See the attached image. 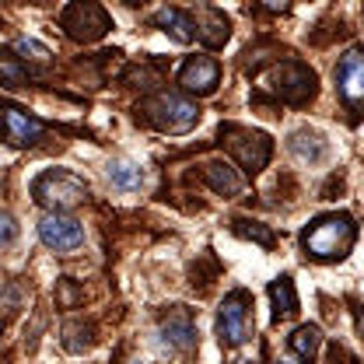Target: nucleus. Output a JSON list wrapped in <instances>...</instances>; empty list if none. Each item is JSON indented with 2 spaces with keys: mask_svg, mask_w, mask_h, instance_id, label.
I'll use <instances>...</instances> for the list:
<instances>
[{
  "mask_svg": "<svg viewBox=\"0 0 364 364\" xmlns=\"http://www.w3.org/2000/svg\"><path fill=\"white\" fill-rule=\"evenodd\" d=\"M358 242V225L350 214H322L301 231V249L318 263H336Z\"/></svg>",
  "mask_w": 364,
  "mask_h": 364,
  "instance_id": "obj_1",
  "label": "nucleus"
},
{
  "mask_svg": "<svg viewBox=\"0 0 364 364\" xmlns=\"http://www.w3.org/2000/svg\"><path fill=\"white\" fill-rule=\"evenodd\" d=\"M32 196L49 214H63V210L88 200V182L70 168H46L43 176L32 182Z\"/></svg>",
  "mask_w": 364,
  "mask_h": 364,
  "instance_id": "obj_2",
  "label": "nucleus"
},
{
  "mask_svg": "<svg viewBox=\"0 0 364 364\" xmlns=\"http://www.w3.org/2000/svg\"><path fill=\"white\" fill-rule=\"evenodd\" d=\"M140 112L161 134H186V130H193L200 123V109L186 95H179V91H158V95L144 98Z\"/></svg>",
  "mask_w": 364,
  "mask_h": 364,
  "instance_id": "obj_3",
  "label": "nucleus"
},
{
  "mask_svg": "<svg viewBox=\"0 0 364 364\" xmlns=\"http://www.w3.org/2000/svg\"><path fill=\"white\" fill-rule=\"evenodd\" d=\"M263 88L287 105H305L309 98H316V70L301 60H280L263 74Z\"/></svg>",
  "mask_w": 364,
  "mask_h": 364,
  "instance_id": "obj_4",
  "label": "nucleus"
},
{
  "mask_svg": "<svg viewBox=\"0 0 364 364\" xmlns=\"http://www.w3.org/2000/svg\"><path fill=\"white\" fill-rule=\"evenodd\" d=\"M221 144H228V151L235 154V161L242 165V172L252 179L267 168L273 154V140L259 130H249V127H235V123H225L221 127Z\"/></svg>",
  "mask_w": 364,
  "mask_h": 364,
  "instance_id": "obj_5",
  "label": "nucleus"
},
{
  "mask_svg": "<svg viewBox=\"0 0 364 364\" xmlns=\"http://www.w3.org/2000/svg\"><path fill=\"white\" fill-rule=\"evenodd\" d=\"M221 347H242L252 336V298L245 291H231L218 309Z\"/></svg>",
  "mask_w": 364,
  "mask_h": 364,
  "instance_id": "obj_6",
  "label": "nucleus"
},
{
  "mask_svg": "<svg viewBox=\"0 0 364 364\" xmlns=\"http://www.w3.org/2000/svg\"><path fill=\"white\" fill-rule=\"evenodd\" d=\"M60 28L74 39V43H98L109 28H112V18L102 4H70L63 14H60Z\"/></svg>",
  "mask_w": 364,
  "mask_h": 364,
  "instance_id": "obj_7",
  "label": "nucleus"
},
{
  "mask_svg": "<svg viewBox=\"0 0 364 364\" xmlns=\"http://www.w3.org/2000/svg\"><path fill=\"white\" fill-rule=\"evenodd\" d=\"M336 88L347 105V112L361 116L364 112V46H354L340 56L336 63Z\"/></svg>",
  "mask_w": 364,
  "mask_h": 364,
  "instance_id": "obj_8",
  "label": "nucleus"
},
{
  "mask_svg": "<svg viewBox=\"0 0 364 364\" xmlns=\"http://www.w3.org/2000/svg\"><path fill=\"white\" fill-rule=\"evenodd\" d=\"M46 134V123L28 116L21 105H0V140L11 144V147H32L39 144Z\"/></svg>",
  "mask_w": 364,
  "mask_h": 364,
  "instance_id": "obj_9",
  "label": "nucleus"
},
{
  "mask_svg": "<svg viewBox=\"0 0 364 364\" xmlns=\"http://www.w3.org/2000/svg\"><path fill=\"white\" fill-rule=\"evenodd\" d=\"M39 238H43L46 249L53 252H74L85 245V228L77 225L74 218H63V214H46L39 221Z\"/></svg>",
  "mask_w": 364,
  "mask_h": 364,
  "instance_id": "obj_10",
  "label": "nucleus"
},
{
  "mask_svg": "<svg viewBox=\"0 0 364 364\" xmlns=\"http://www.w3.org/2000/svg\"><path fill=\"white\" fill-rule=\"evenodd\" d=\"M179 85L189 95H210L221 85V63L214 56H189L179 70Z\"/></svg>",
  "mask_w": 364,
  "mask_h": 364,
  "instance_id": "obj_11",
  "label": "nucleus"
},
{
  "mask_svg": "<svg viewBox=\"0 0 364 364\" xmlns=\"http://www.w3.org/2000/svg\"><path fill=\"white\" fill-rule=\"evenodd\" d=\"M161 336H165V343L172 347V350H179V354H189L193 347H196V322H193V312L189 309H168L165 316H161Z\"/></svg>",
  "mask_w": 364,
  "mask_h": 364,
  "instance_id": "obj_12",
  "label": "nucleus"
},
{
  "mask_svg": "<svg viewBox=\"0 0 364 364\" xmlns=\"http://www.w3.org/2000/svg\"><path fill=\"white\" fill-rule=\"evenodd\" d=\"M193 21H196V39L203 46H210V49L225 46L228 36H231V21L225 18V11H218V7H196Z\"/></svg>",
  "mask_w": 364,
  "mask_h": 364,
  "instance_id": "obj_13",
  "label": "nucleus"
},
{
  "mask_svg": "<svg viewBox=\"0 0 364 364\" xmlns=\"http://www.w3.org/2000/svg\"><path fill=\"white\" fill-rule=\"evenodd\" d=\"M154 25L165 32V36H172L176 43H193L196 39V21H193V11H182V7H161L158 14H154Z\"/></svg>",
  "mask_w": 364,
  "mask_h": 364,
  "instance_id": "obj_14",
  "label": "nucleus"
},
{
  "mask_svg": "<svg viewBox=\"0 0 364 364\" xmlns=\"http://www.w3.org/2000/svg\"><path fill=\"white\" fill-rule=\"evenodd\" d=\"M203 182H207L218 196H238V189H242V176H238L228 161H207V165H203Z\"/></svg>",
  "mask_w": 364,
  "mask_h": 364,
  "instance_id": "obj_15",
  "label": "nucleus"
},
{
  "mask_svg": "<svg viewBox=\"0 0 364 364\" xmlns=\"http://www.w3.org/2000/svg\"><path fill=\"white\" fill-rule=\"evenodd\" d=\"M287 347H291V354H294L301 364H312L318 354V347H322L318 326H298V329L287 336Z\"/></svg>",
  "mask_w": 364,
  "mask_h": 364,
  "instance_id": "obj_16",
  "label": "nucleus"
},
{
  "mask_svg": "<svg viewBox=\"0 0 364 364\" xmlns=\"http://www.w3.org/2000/svg\"><path fill=\"white\" fill-rule=\"evenodd\" d=\"M28 67L25 60L14 53V49H0V85L7 91H18V88H28Z\"/></svg>",
  "mask_w": 364,
  "mask_h": 364,
  "instance_id": "obj_17",
  "label": "nucleus"
},
{
  "mask_svg": "<svg viewBox=\"0 0 364 364\" xmlns=\"http://www.w3.org/2000/svg\"><path fill=\"white\" fill-rule=\"evenodd\" d=\"M287 147H291V154H294L298 161H309V165L322 161V154H326V140H322L316 130H298V134H291Z\"/></svg>",
  "mask_w": 364,
  "mask_h": 364,
  "instance_id": "obj_18",
  "label": "nucleus"
},
{
  "mask_svg": "<svg viewBox=\"0 0 364 364\" xmlns=\"http://www.w3.org/2000/svg\"><path fill=\"white\" fill-rule=\"evenodd\" d=\"M270 301H273V318L294 316L298 312V291L291 277H277L270 284Z\"/></svg>",
  "mask_w": 364,
  "mask_h": 364,
  "instance_id": "obj_19",
  "label": "nucleus"
},
{
  "mask_svg": "<svg viewBox=\"0 0 364 364\" xmlns=\"http://www.w3.org/2000/svg\"><path fill=\"white\" fill-rule=\"evenodd\" d=\"M109 179L116 189H123V193H134L144 186V168L134 165V161H112L109 165Z\"/></svg>",
  "mask_w": 364,
  "mask_h": 364,
  "instance_id": "obj_20",
  "label": "nucleus"
},
{
  "mask_svg": "<svg viewBox=\"0 0 364 364\" xmlns=\"http://www.w3.org/2000/svg\"><path fill=\"white\" fill-rule=\"evenodd\" d=\"M91 343H95V326L91 322H67L63 326V347L67 350L81 354V350H88Z\"/></svg>",
  "mask_w": 364,
  "mask_h": 364,
  "instance_id": "obj_21",
  "label": "nucleus"
},
{
  "mask_svg": "<svg viewBox=\"0 0 364 364\" xmlns=\"http://www.w3.org/2000/svg\"><path fill=\"white\" fill-rule=\"evenodd\" d=\"M231 231L242 235V238H252V242L263 245V249H273V242H277L270 228H263L259 221H249V218H235V221H231Z\"/></svg>",
  "mask_w": 364,
  "mask_h": 364,
  "instance_id": "obj_22",
  "label": "nucleus"
},
{
  "mask_svg": "<svg viewBox=\"0 0 364 364\" xmlns=\"http://www.w3.org/2000/svg\"><path fill=\"white\" fill-rule=\"evenodd\" d=\"M56 301L63 305V309H74L77 301H81V287L70 280V277H60V291H56Z\"/></svg>",
  "mask_w": 364,
  "mask_h": 364,
  "instance_id": "obj_23",
  "label": "nucleus"
},
{
  "mask_svg": "<svg viewBox=\"0 0 364 364\" xmlns=\"http://www.w3.org/2000/svg\"><path fill=\"white\" fill-rule=\"evenodd\" d=\"M14 53H25V56H32V60H49L53 53L46 49L43 43H36V39H18V46H14Z\"/></svg>",
  "mask_w": 364,
  "mask_h": 364,
  "instance_id": "obj_24",
  "label": "nucleus"
},
{
  "mask_svg": "<svg viewBox=\"0 0 364 364\" xmlns=\"http://www.w3.org/2000/svg\"><path fill=\"white\" fill-rule=\"evenodd\" d=\"M18 238V225H14V218L11 214H0V245H11Z\"/></svg>",
  "mask_w": 364,
  "mask_h": 364,
  "instance_id": "obj_25",
  "label": "nucleus"
},
{
  "mask_svg": "<svg viewBox=\"0 0 364 364\" xmlns=\"http://www.w3.org/2000/svg\"><path fill=\"white\" fill-rule=\"evenodd\" d=\"M326 364H358L350 358V350L347 347H340V343H333L329 350H326Z\"/></svg>",
  "mask_w": 364,
  "mask_h": 364,
  "instance_id": "obj_26",
  "label": "nucleus"
},
{
  "mask_svg": "<svg viewBox=\"0 0 364 364\" xmlns=\"http://www.w3.org/2000/svg\"><path fill=\"white\" fill-rule=\"evenodd\" d=\"M0 329H4V318H0Z\"/></svg>",
  "mask_w": 364,
  "mask_h": 364,
  "instance_id": "obj_27",
  "label": "nucleus"
}]
</instances>
